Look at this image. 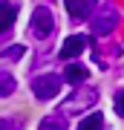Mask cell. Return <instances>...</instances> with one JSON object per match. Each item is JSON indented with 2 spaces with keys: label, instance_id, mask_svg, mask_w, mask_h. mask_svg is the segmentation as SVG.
Wrapping results in <instances>:
<instances>
[{
  "label": "cell",
  "instance_id": "1",
  "mask_svg": "<svg viewBox=\"0 0 124 130\" xmlns=\"http://www.w3.org/2000/svg\"><path fill=\"white\" fill-rule=\"evenodd\" d=\"M98 101V90L95 87H81V90H75L72 95H69V101H64L61 104V113H69V116H72V113H84L87 110V107H92Z\"/></svg>",
  "mask_w": 124,
  "mask_h": 130
},
{
  "label": "cell",
  "instance_id": "2",
  "mask_svg": "<svg viewBox=\"0 0 124 130\" xmlns=\"http://www.w3.org/2000/svg\"><path fill=\"white\" fill-rule=\"evenodd\" d=\"M115 23H118V12H115V6H98L95 14H92V35H98V38H104V35H110Z\"/></svg>",
  "mask_w": 124,
  "mask_h": 130
},
{
  "label": "cell",
  "instance_id": "3",
  "mask_svg": "<svg viewBox=\"0 0 124 130\" xmlns=\"http://www.w3.org/2000/svg\"><path fill=\"white\" fill-rule=\"evenodd\" d=\"M61 84H64L61 75L46 72V75H38L32 81V93H35V98H41V101H49V98H55L61 93Z\"/></svg>",
  "mask_w": 124,
  "mask_h": 130
},
{
  "label": "cell",
  "instance_id": "4",
  "mask_svg": "<svg viewBox=\"0 0 124 130\" xmlns=\"http://www.w3.org/2000/svg\"><path fill=\"white\" fill-rule=\"evenodd\" d=\"M29 29H32V35L38 38V41H46V38L52 35V29H55V18H52L49 6H38V9L32 12V23H29Z\"/></svg>",
  "mask_w": 124,
  "mask_h": 130
},
{
  "label": "cell",
  "instance_id": "5",
  "mask_svg": "<svg viewBox=\"0 0 124 130\" xmlns=\"http://www.w3.org/2000/svg\"><path fill=\"white\" fill-rule=\"evenodd\" d=\"M87 43H90V38H87V35H69L66 41L61 43V52H58V55H61V58H66V61H69V58H78L81 52L87 49Z\"/></svg>",
  "mask_w": 124,
  "mask_h": 130
},
{
  "label": "cell",
  "instance_id": "6",
  "mask_svg": "<svg viewBox=\"0 0 124 130\" xmlns=\"http://www.w3.org/2000/svg\"><path fill=\"white\" fill-rule=\"evenodd\" d=\"M64 3H66L69 18L84 20V18H90V14L95 12V3H98V0H64Z\"/></svg>",
  "mask_w": 124,
  "mask_h": 130
},
{
  "label": "cell",
  "instance_id": "7",
  "mask_svg": "<svg viewBox=\"0 0 124 130\" xmlns=\"http://www.w3.org/2000/svg\"><path fill=\"white\" fill-rule=\"evenodd\" d=\"M14 20H17V3H12V0H0V35L9 32Z\"/></svg>",
  "mask_w": 124,
  "mask_h": 130
},
{
  "label": "cell",
  "instance_id": "8",
  "mask_svg": "<svg viewBox=\"0 0 124 130\" xmlns=\"http://www.w3.org/2000/svg\"><path fill=\"white\" fill-rule=\"evenodd\" d=\"M87 67H81V64H69L66 70H64V75H61V78H64L66 84H84L87 81Z\"/></svg>",
  "mask_w": 124,
  "mask_h": 130
},
{
  "label": "cell",
  "instance_id": "9",
  "mask_svg": "<svg viewBox=\"0 0 124 130\" xmlns=\"http://www.w3.org/2000/svg\"><path fill=\"white\" fill-rule=\"evenodd\" d=\"M78 130H104V116H101V113H90V116H84V121L78 124Z\"/></svg>",
  "mask_w": 124,
  "mask_h": 130
},
{
  "label": "cell",
  "instance_id": "10",
  "mask_svg": "<svg viewBox=\"0 0 124 130\" xmlns=\"http://www.w3.org/2000/svg\"><path fill=\"white\" fill-rule=\"evenodd\" d=\"M14 87H17L14 75H9V72H0V98H3V95H12V93H14Z\"/></svg>",
  "mask_w": 124,
  "mask_h": 130
},
{
  "label": "cell",
  "instance_id": "11",
  "mask_svg": "<svg viewBox=\"0 0 124 130\" xmlns=\"http://www.w3.org/2000/svg\"><path fill=\"white\" fill-rule=\"evenodd\" d=\"M38 130H66V121L61 119V116H46Z\"/></svg>",
  "mask_w": 124,
  "mask_h": 130
},
{
  "label": "cell",
  "instance_id": "12",
  "mask_svg": "<svg viewBox=\"0 0 124 130\" xmlns=\"http://www.w3.org/2000/svg\"><path fill=\"white\" fill-rule=\"evenodd\" d=\"M23 52H26V46H23V43H14V46L6 49V58H9V61H20Z\"/></svg>",
  "mask_w": 124,
  "mask_h": 130
},
{
  "label": "cell",
  "instance_id": "13",
  "mask_svg": "<svg viewBox=\"0 0 124 130\" xmlns=\"http://www.w3.org/2000/svg\"><path fill=\"white\" fill-rule=\"evenodd\" d=\"M23 124H20V119H3L0 121V130H20Z\"/></svg>",
  "mask_w": 124,
  "mask_h": 130
},
{
  "label": "cell",
  "instance_id": "14",
  "mask_svg": "<svg viewBox=\"0 0 124 130\" xmlns=\"http://www.w3.org/2000/svg\"><path fill=\"white\" fill-rule=\"evenodd\" d=\"M115 110H118L121 116H124V90H121L118 95H115Z\"/></svg>",
  "mask_w": 124,
  "mask_h": 130
}]
</instances>
